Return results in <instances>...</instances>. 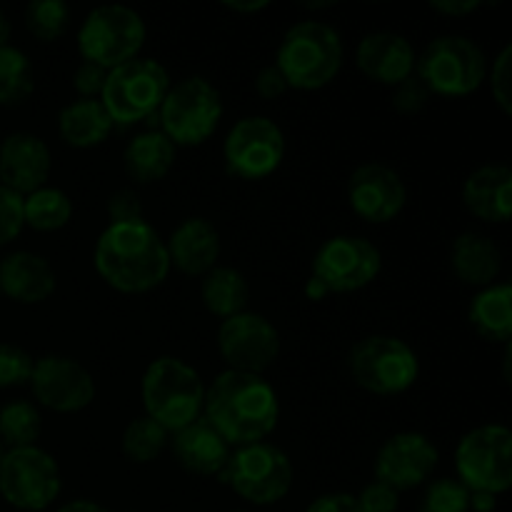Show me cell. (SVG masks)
Listing matches in <instances>:
<instances>
[{
    "instance_id": "1",
    "label": "cell",
    "mask_w": 512,
    "mask_h": 512,
    "mask_svg": "<svg viewBox=\"0 0 512 512\" xmlns=\"http://www.w3.org/2000/svg\"><path fill=\"white\" fill-rule=\"evenodd\" d=\"M203 418L233 450L265 443L278 428L280 400L265 375L223 370L205 388Z\"/></svg>"
},
{
    "instance_id": "2",
    "label": "cell",
    "mask_w": 512,
    "mask_h": 512,
    "mask_svg": "<svg viewBox=\"0 0 512 512\" xmlns=\"http://www.w3.org/2000/svg\"><path fill=\"white\" fill-rule=\"evenodd\" d=\"M93 265L105 285L125 295L150 293L170 273L165 240L145 218L110 223L95 243Z\"/></svg>"
},
{
    "instance_id": "3",
    "label": "cell",
    "mask_w": 512,
    "mask_h": 512,
    "mask_svg": "<svg viewBox=\"0 0 512 512\" xmlns=\"http://www.w3.org/2000/svg\"><path fill=\"white\" fill-rule=\"evenodd\" d=\"M345 60V45L338 30L318 18L300 20L285 30L275 53V65L288 88L320 90L335 80Z\"/></svg>"
},
{
    "instance_id": "4",
    "label": "cell",
    "mask_w": 512,
    "mask_h": 512,
    "mask_svg": "<svg viewBox=\"0 0 512 512\" xmlns=\"http://www.w3.org/2000/svg\"><path fill=\"white\" fill-rule=\"evenodd\" d=\"M145 415L170 435L203 418L205 383L198 370L173 355H160L140 380Z\"/></svg>"
},
{
    "instance_id": "5",
    "label": "cell",
    "mask_w": 512,
    "mask_h": 512,
    "mask_svg": "<svg viewBox=\"0 0 512 512\" xmlns=\"http://www.w3.org/2000/svg\"><path fill=\"white\" fill-rule=\"evenodd\" d=\"M488 58L473 38L460 33L438 35L418 55L415 73L428 93L465 98L488 78Z\"/></svg>"
},
{
    "instance_id": "6",
    "label": "cell",
    "mask_w": 512,
    "mask_h": 512,
    "mask_svg": "<svg viewBox=\"0 0 512 512\" xmlns=\"http://www.w3.org/2000/svg\"><path fill=\"white\" fill-rule=\"evenodd\" d=\"M155 115L160 118V130L175 148H195L218 130L223 118V95L203 75H188L170 83Z\"/></svg>"
},
{
    "instance_id": "7",
    "label": "cell",
    "mask_w": 512,
    "mask_h": 512,
    "mask_svg": "<svg viewBox=\"0 0 512 512\" xmlns=\"http://www.w3.org/2000/svg\"><path fill=\"white\" fill-rule=\"evenodd\" d=\"M148 28L138 10L128 5H98L83 18L78 28V50L85 63L113 70L138 58Z\"/></svg>"
},
{
    "instance_id": "8",
    "label": "cell",
    "mask_w": 512,
    "mask_h": 512,
    "mask_svg": "<svg viewBox=\"0 0 512 512\" xmlns=\"http://www.w3.org/2000/svg\"><path fill=\"white\" fill-rule=\"evenodd\" d=\"M220 478L233 488L240 500L255 508H268L290 493L295 470L285 450L265 440V443L235 448Z\"/></svg>"
},
{
    "instance_id": "9",
    "label": "cell",
    "mask_w": 512,
    "mask_h": 512,
    "mask_svg": "<svg viewBox=\"0 0 512 512\" xmlns=\"http://www.w3.org/2000/svg\"><path fill=\"white\" fill-rule=\"evenodd\" d=\"M170 75L155 58H133L118 68L108 70L100 103L108 110L113 125H133L158 113Z\"/></svg>"
},
{
    "instance_id": "10",
    "label": "cell",
    "mask_w": 512,
    "mask_h": 512,
    "mask_svg": "<svg viewBox=\"0 0 512 512\" xmlns=\"http://www.w3.org/2000/svg\"><path fill=\"white\" fill-rule=\"evenodd\" d=\"M348 368L355 383L373 395H400L418 383V353L395 335H368L353 345Z\"/></svg>"
},
{
    "instance_id": "11",
    "label": "cell",
    "mask_w": 512,
    "mask_h": 512,
    "mask_svg": "<svg viewBox=\"0 0 512 512\" xmlns=\"http://www.w3.org/2000/svg\"><path fill=\"white\" fill-rule=\"evenodd\" d=\"M458 480L470 493L503 495L512 485V433L500 423L473 428L455 448Z\"/></svg>"
},
{
    "instance_id": "12",
    "label": "cell",
    "mask_w": 512,
    "mask_h": 512,
    "mask_svg": "<svg viewBox=\"0 0 512 512\" xmlns=\"http://www.w3.org/2000/svg\"><path fill=\"white\" fill-rule=\"evenodd\" d=\"M63 490L60 465L40 445L5 450L0 460V498L20 512L48 510Z\"/></svg>"
},
{
    "instance_id": "13",
    "label": "cell",
    "mask_w": 512,
    "mask_h": 512,
    "mask_svg": "<svg viewBox=\"0 0 512 512\" xmlns=\"http://www.w3.org/2000/svg\"><path fill=\"white\" fill-rule=\"evenodd\" d=\"M285 158V135L268 115H248L230 128L223 143V160L230 175L240 180H263Z\"/></svg>"
},
{
    "instance_id": "14",
    "label": "cell",
    "mask_w": 512,
    "mask_h": 512,
    "mask_svg": "<svg viewBox=\"0 0 512 512\" xmlns=\"http://www.w3.org/2000/svg\"><path fill=\"white\" fill-rule=\"evenodd\" d=\"M383 270V255L363 235H335L313 258V278L328 293H355L373 283Z\"/></svg>"
},
{
    "instance_id": "15",
    "label": "cell",
    "mask_w": 512,
    "mask_h": 512,
    "mask_svg": "<svg viewBox=\"0 0 512 512\" xmlns=\"http://www.w3.org/2000/svg\"><path fill=\"white\" fill-rule=\"evenodd\" d=\"M218 350L228 370L265 375L280 355V333L265 315L245 310L220 323Z\"/></svg>"
},
{
    "instance_id": "16",
    "label": "cell",
    "mask_w": 512,
    "mask_h": 512,
    "mask_svg": "<svg viewBox=\"0 0 512 512\" xmlns=\"http://www.w3.org/2000/svg\"><path fill=\"white\" fill-rule=\"evenodd\" d=\"M30 390L38 405L53 413H80L95 400V380L80 360L70 355H43L33 363Z\"/></svg>"
},
{
    "instance_id": "17",
    "label": "cell",
    "mask_w": 512,
    "mask_h": 512,
    "mask_svg": "<svg viewBox=\"0 0 512 512\" xmlns=\"http://www.w3.org/2000/svg\"><path fill=\"white\" fill-rule=\"evenodd\" d=\"M440 453L433 440L418 430L395 433L375 455V480L390 485L395 493L420 488L438 468Z\"/></svg>"
},
{
    "instance_id": "18",
    "label": "cell",
    "mask_w": 512,
    "mask_h": 512,
    "mask_svg": "<svg viewBox=\"0 0 512 512\" xmlns=\"http://www.w3.org/2000/svg\"><path fill=\"white\" fill-rule=\"evenodd\" d=\"M348 203L365 223H390L408 203V185L390 165L363 163L348 178Z\"/></svg>"
},
{
    "instance_id": "19",
    "label": "cell",
    "mask_w": 512,
    "mask_h": 512,
    "mask_svg": "<svg viewBox=\"0 0 512 512\" xmlns=\"http://www.w3.org/2000/svg\"><path fill=\"white\" fill-rule=\"evenodd\" d=\"M53 170V155L40 135L10 133L0 143V185L18 195H30L48 185Z\"/></svg>"
},
{
    "instance_id": "20",
    "label": "cell",
    "mask_w": 512,
    "mask_h": 512,
    "mask_svg": "<svg viewBox=\"0 0 512 512\" xmlns=\"http://www.w3.org/2000/svg\"><path fill=\"white\" fill-rule=\"evenodd\" d=\"M355 60H358V68L365 78L378 85L395 88V85L413 78L418 53L403 33L375 30V33L363 35L358 50H355Z\"/></svg>"
},
{
    "instance_id": "21",
    "label": "cell",
    "mask_w": 512,
    "mask_h": 512,
    "mask_svg": "<svg viewBox=\"0 0 512 512\" xmlns=\"http://www.w3.org/2000/svg\"><path fill=\"white\" fill-rule=\"evenodd\" d=\"M165 248H168L170 268L175 265L180 273L190 278H203L218 265L223 243H220L218 228L208 218L193 215L175 225L170 238L165 240Z\"/></svg>"
},
{
    "instance_id": "22",
    "label": "cell",
    "mask_w": 512,
    "mask_h": 512,
    "mask_svg": "<svg viewBox=\"0 0 512 512\" xmlns=\"http://www.w3.org/2000/svg\"><path fill=\"white\" fill-rule=\"evenodd\" d=\"M170 448H173V458L178 460L180 468L190 475H200V478H213V475L220 478L230 453H233V448L220 438L218 430L205 418H198L195 423L170 435Z\"/></svg>"
},
{
    "instance_id": "23",
    "label": "cell",
    "mask_w": 512,
    "mask_h": 512,
    "mask_svg": "<svg viewBox=\"0 0 512 512\" xmlns=\"http://www.w3.org/2000/svg\"><path fill=\"white\" fill-rule=\"evenodd\" d=\"M58 288L53 265L38 253L15 250L0 260V295L20 305L45 303Z\"/></svg>"
},
{
    "instance_id": "24",
    "label": "cell",
    "mask_w": 512,
    "mask_h": 512,
    "mask_svg": "<svg viewBox=\"0 0 512 512\" xmlns=\"http://www.w3.org/2000/svg\"><path fill=\"white\" fill-rule=\"evenodd\" d=\"M463 205L483 223H508L512 213V170L503 163L475 168L463 183Z\"/></svg>"
},
{
    "instance_id": "25",
    "label": "cell",
    "mask_w": 512,
    "mask_h": 512,
    "mask_svg": "<svg viewBox=\"0 0 512 512\" xmlns=\"http://www.w3.org/2000/svg\"><path fill=\"white\" fill-rule=\"evenodd\" d=\"M450 268L460 283L483 290L498 280L503 270V253L493 238L468 230L458 235L450 248Z\"/></svg>"
},
{
    "instance_id": "26",
    "label": "cell",
    "mask_w": 512,
    "mask_h": 512,
    "mask_svg": "<svg viewBox=\"0 0 512 512\" xmlns=\"http://www.w3.org/2000/svg\"><path fill=\"white\" fill-rule=\"evenodd\" d=\"M175 153H178V148L170 143L163 130H145L125 145V173L140 185L158 183L173 170Z\"/></svg>"
},
{
    "instance_id": "27",
    "label": "cell",
    "mask_w": 512,
    "mask_h": 512,
    "mask_svg": "<svg viewBox=\"0 0 512 512\" xmlns=\"http://www.w3.org/2000/svg\"><path fill=\"white\" fill-rule=\"evenodd\" d=\"M110 130H113V120L100 100L78 98L65 105L58 115V133L70 148H95L108 140Z\"/></svg>"
},
{
    "instance_id": "28",
    "label": "cell",
    "mask_w": 512,
    "mask_h": 512,
    "mask_svg": "<svg viewBox=\"0 0 512 512\" xmlns=\"http://www.w3.org/2000/svg\"><path fill=\"white\" fill-rule=\"evenodd\" d=\"M475 333L488 343H510L512 338V285L493 283L478 290L468 310Z\"/></svg>"
},
{
    "instance_id": "29",
    "label": "cell",
    "mask_w": 512,
    "mask_h": 512,
    "mask_svg": "<svg viewBox=\"0 0 512 512\" xmlns=\"http://www.w3.org/2000/svg\"><path fill=\"white\" fill-rule=\"evenodd\" d=\"M200 300H203L205 310L220 320H228L233 318V315L245 313L250 300L248 278H245L238 268L215 265L210 273L203 275V283H200Z\"/></svg>"
},
{
    "instance_id": "30",
    "label": "cell",
    "mask_w": 512,
    "mask_h": 512,
    "mask_svg": "<svg viewBox=\"0 0 512 512\" xmlns=\"http://www.w3.org/2000/svg\"><path fill=\"white\" fill-rule=\"evenodd\" d=\"M23 220L38 233H55L73 220V200L65 190L43 185L23 198Z\"/></svg>"
},
{
    "instance_id": "31",
    "label": "cell",
    "mask_w": 512,
    "mask_h": 512,
    "mask_svg": "<svg viewBox=\"0 0 512 512\" xmlns=\"http://www.w3.org/2000/svg\"><path fill=\"white\" fill-rule=\"evenodd\" d=\"M43 433V415L30 400H10L0 408V443L5 450L38 445Z\"/></svg>"
},
{
    "instance_id": "32",
    "label": "cell",
    "mask_w": 512,
    "mask_h": 512,
    "mask_svg": "<svg viewBox=\"0 0 512 512\" xmlns=\"http://www.w3.org/2000/svg\"><path fill=\"white\" fill-rule=\"evenodd\" d=\"M168 445L170 433L163 425L150 420L148 415L130 420L123 430V438H120V450H123L125 460L135 465L155 463Z\"/></svg>"
},
{
    "instance_id": "33",
    "label": "cell",
    "mask_w": 512,
    "mask_h": 512,
    "mask_svg": "<svg viewBox=\"0 0 512 512\" xmlns=\"http://www.w3.org/2000/svg\"><path fill=\"white\" fill-rule=\"evenodd\" d=\"M33 88V65L28 55L15 45H3L0 48V105L3 108L20 105L30 98Z\"/></svg>"
},
{
    "instance_id": "34",
    "label": "cell",
    "mask_w": 512,
    "mask_h": 512,
    "mask_svg": "<svg viewBox=\"0 0 512 512\" xmlns=\"http://www.w3.org/2000/svg\"><path fill=\"white\" fill-rule=\"evenodd\" d=\"M25 28L40 43H55L70 28V8L63 0H33L25 5Z\"/></svg>"
},
{
    "instance_id": "35",
    "label": "cell",
    "mask_w": 512,
    "mask_h": 512,
    "mask_svg": "<svg viewBox=\"0 0 512 512\" xmlns=\"http://www.w3.org/2000/svg\"><path fill=\"white\" fill-rule=\"evenodd\" d=\"M420 512H470V490L458 478H438L425 488Z\"/></svg>"
},
{
    "instance_id": "36",
    "label": "cell",
    "mask_w": 512,
    "mask_h": 512,
    "mask_svg": "<svg viewBox=\"0 0 512 512\" xmlns=\"http://www.w3.org/2000/svg\"><path fill=\"white\" fill-rule=\"evenodd\" d=\"M33 355L15 343H0V388H20L30 383Z\"/></svg>"
},
{
    "instance_id": "37",
    "label": "cell",
    "mask_w": 512,
    "mask_h": 512,
    "mask_svg": "<svg viewBox=\"0 0 512 512\" xmlns=\"http://www.w3.org/2000/svg\"><path fill=\"white\" fill-rule=\"evenodd\" d=\"M490 93L495 105L503 110V115H512V45H505L493 60V68H488Z\"/></svg>"
},
{
    "instance_id": "38",
    "label": "cell",
    "mask_w": 512,
    "mask_h": 512,
    "mask_svg": "<svg viewBox=\"0 0 512 512\" xmlns=\"http://www.w3.org/2000/svg\"><path fill=\"white\" fill-rule=\"evenodd\" d=\"M25 228L23 195L0 185V248L13 243Z\"/></svg>"
},
{
    "instance_id": "39",
    "label": "cell",
    "mask_w": 512,
    "mask_h": 512,
    "mask_svg": "<svg viewBox=\"0 0 512 512\" xmlns=\"http://www.w3.org/2000/svg\"><path fill=\"white\" fill-rule=\"evenodd\" d=\"M355 500L363 512H398L400 508V493H395L390 485L380 483V480L365 485L360 495H355Z\"/></svg>"
},
{
    "instance_id": "40",
    "label": "cell",
    "mask_w": 512,
    "mask_h": 512,
    "mask_svg": "<svg viewBox=\"0 0 512 512\" xmlns=\"http://www.w3.org/2000/svg\"><path fill=\"white\" fill-rule=\"evenodd\" d=\"M105 80H108V70L100 68L95 63H80L73 73V88L78 93V98L88 100H100L105 88Z\"/></svg>"
},
{
    "instance_id": "41",
    "label": "cell",
    "mask_w": 512,
    "mask_h": 512,
    "mask_svg": "<svg viewBox=\"0 0 512 512\" xmlns=\"http://www.w3.org/2000/svg\"><path fill=\"white\" fill-rule=\"evenodd\" d=\"M110 223H130V220H143V205L133 190H115L108 200Z\"/></svg>"
},
{
    "instance_id": "42",
    "label": "cell",
    "mask_w": 512,
    "mask_h": 512,
    "mask_svg": "<svg viewBox=\"0 0 512 512\" xmlns=\"http://www.w3.org/2000/svg\"><path fill=\"white\" fill-rule=\"evenodd\" d=\"M428 95V88H425L418 78H408L405 83L395 85L393 105L400 113H418V110H423V105L428 103Z\"/></svg>"
},
{
    "instance_id": "43",
    "label": "cell",
    "mask_w": 512,
    "mask_h": 512,
    "mask_svg": "<svg viewBox=\"0 0 512 512\" xmlns=\"http://www.w3.org/2000/svg\"><path fill=\"white\" fill-rule=\"evenodd\" d=\"M288 90V80L283 78V73L278 70V65L270 63L265 68L258 70L255 75V93L263 100H275Z\"/></svg>"
},
{
    "instance_id": "44",
    "label": "cell",
    "mask_w": 512,
    "mask_h": 512,
    "mask_svg": "<svg viewBox=\"0 0 512 512\" xmlns=\"http://www.w3.org/2000/svg\"><path fill=\"white\" fill-rule=\"evenodd\" d=\"M305 512H363L358 500L350 493H325L315 498Z\"/></svg>"
},
{
    "instance_id": "45",
    "label": "cell",
    "mask_w": 512,
    "mask_h": 512,
    "mask_svg": "<svg viewBox=\"0 0 512 512\" xmlns=\"http://www.w3.org/2000/svg\"><path fill=\"white\" fill-rule=\"evenodd\" d=\"M480 8H483L480 0H433L430 3V10L448 15V18H465V15H473Z\"/></svg>"
},
{
    "instance_id": "46",
    "label": "cell",
    "mask_w": 512,
    "mask_h": 512,
    "mask_svg": "<svg viewBox=\"0 0 512 512\" xmlns=\"http://www.w3.org/2000/svg\"><path fill=\"white\" fill-rule=\"evenodd\" d=\"M225 10H233V13H260V10L270 8L268 0H225Z\"/></svg>"
},
{
    "instance_id": "47",
    "label": "cell",
    "mask_w": 512,
    "mask_h": 512,
    "mask_svg": "<svg viewBox=\"0 0 512 512\" xmlns=\"http://www.w3.org/2000/svg\"><path fill=\"white\" fill-rule=\"evenodd\" d=\"M55 512H110L108 508H103L100 503L88 498H78V500H70V503H63Z\"/></svg>"
},
{
    "instance_id": "48",
    "label": "cell",
    "mask_w": 512,
    "mask_h": 512,
    "mask_svg": "<svg viewBox=\"0 0 512 512\" xmlns=\"http://www.w3.org/2000/svg\"><path fill=\"white\" fill-rule=\"evenodd\" d=\"M498 498L485 493H470V512H495Z\"/></svg>"
},
{
    "instance_id": "49",
    "label": "cell",
    "mask_w": 512,
    "mask_h": 512,
    "mask_svg": "<svg viewBox=\"0 0 512 512\" xmlns=\"http://www.w3.org/2000/svg\"><path fill=\"white\" fill-rule=\"evenodd\" d=\"M305 295H308V300H315V303H318V300H323V298H328V288H325L323 283H320L318 278H313V275H310V280L308 283H305Z\"/></svg>"
},
{
    "instance_id": "50",
    "label": "cell",
    "mask_w": 512,
    "mask_h": 512,
    "mask_svg": "<svg viewBox=\"0 0 512 512\" xmlns=\"http://www.w3.org/2000/svg\"><path fill=\"white\" fill-rule=\"evenodd\" d=\"M10 33H13L10 18L3 13V10H0V48H3V45H10Z\"/></svg>"
},
{
    "instance_id": "51",
    "label": "cell",
    "mask_w": 512,
    "mask_h": 512,
    "mask_svg": "<svg viewBox=\"0 0 512 512\" xmlns=\"http://www.w3.org/2000/svg\"><path fill=\"white\" fill-rule=\"evenodd\" d=\"M335 3H305L303 8H308V10H325V8H333Z\"/></svg>"
},
{
    "instance_id": "52",
    "label": "cell",
    "mask_w": 512,
    "mask_h": 512,
    "mask_svg": "<svg viewBox=\"0 0 512 512\" xmlns=\"http://www.w3.org/2000/svg\"><path fill=\"white\" fill-rule=\"evenodd\" d=\"M3 455H5V448H3V443H0V460H3Z\"/></svg>"
},
{
    "instance_id": "53",
    "label": "cell",
    "mask_w": 512,
    "mask_h": 512,
    "mask_svg": "<svg viewBox=\"0 0 512 512\" xmlns=\"http://www.w3.org/2000/svg\"><path fill=\"white\" fill-rule=\"evenodd\" d=\"M128 512H135V510H128Z\"/></svg>"
}]
</instances>
